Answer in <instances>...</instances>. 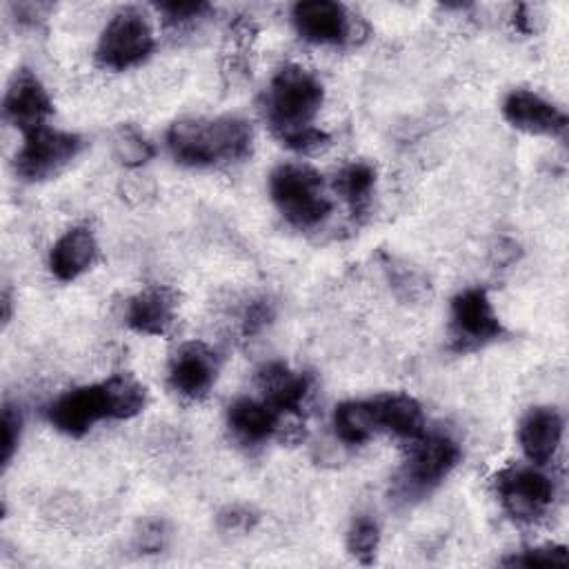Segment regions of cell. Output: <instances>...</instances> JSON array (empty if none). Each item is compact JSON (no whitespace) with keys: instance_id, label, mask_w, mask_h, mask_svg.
<instances>
[{"instance_id":"obj_20","label":"cell","mask_w":569,"mask_h":569,"mask_svg":"<svg viewBox=\"0 0 569 569\" xmlns=\"http://www.w3.org/2000/svg\"><path fill=\"white\" fill-rule=\"evenodd\" d=\"M376 187V169L365 160H351L333 178V189L349 204L353 216H360L369 202Z\"/></svg>"},{"instance_id":"obj_32","label":"cell","mask_w":569,"mask_h":569,"mask_svg":"<svg viewBox=\"0 0 569 569\" xmlns=\"http://www.w3.org/2000/svg\"><path fill=\"white\" fill-rule=\"evenodd\" d=\"M2 307H4L2 318H4V322H9V318H11V298H9V289H4V293H2Z\"/></svg>"},{"instance_id":"obj_7","label":"cell","mask_w":569,"mask_h":569,"mask_svg":"<svg viewBox=\"0 0 569 569\" xmlns=\"http://www.w3.org/2000/svg\"><path fill=\"white\" fill-rule=\"evenodd\" d=\"M496 493L502 509L518 522L540 520L553 502L556 487L536 467H507L496 476Z\"/></svg>"},{"instance_id":"obj_24","label":"cell","mask_w":569,"mask_h":569,"mask_svg":"<svg viewBox=\"0 0 569 569\" xmlns=\"http://www.w3.org/2000/svg\"><path fill=\"white\" fill-rule=\"evenodd\" d=\"M113 153L124 167H142L153 158L156 149L136 127L122 124L113 136Z\"/></svg>"},{"instance_id":"obj_14","label":"cell","mask_w":569,"mask_h":569,"mask_svg":"<svg viewBox=\"0 0 569 569\" xmlns=\"http://www.w3.org/2000/svg\"><path fill=\"white\" fill-rule=\"evenodd\" d=\"M178 293L164 284H151L129 298L124 320L142 336H167L176 325Z\"/></svg>"},{"instance_id":"obj_31","label":"cell","mask_w":569,"mask_h":569,"mask_svg":"<svg viewBox=\"0 0 569 569\" xmlns=\"http://www.w3.org/2000/svg\"><path fill=\"white\" fill-rule=\"evenodd\" d=\"M13 11H16V18L20 22H29V24H36L40 20L47 18V13L51 11V4H33V2H24V4H13Z\"/></svg>"},{"instance_id":"obj_25","label":"cell","mask_w":569,"mask_h":569,"mask_svg":"<svg viewBox=\"0 0 569 569\" xmlns=\"http://www.w3.org/2000/svg\"><path fill=\"white\" fill-rule=\"evenodd\" d=\"M507 567H565L569 562V553L565 545H542L518 551L509 558L500 560Z\"/></svg>"},{"instance_id":"obj_26","label":"cell","mask_w":569,"mask_h":569,"mask_svg":"<svg viewBox=\"0 0 569 569\" xmlns=\"http://www.w3.org/2000/svg\"><path fill=\"white\" fill-rule=\"evenodd\" d=\"M0 425H2L0 462H2V467H9V462H11V458H13L16 449H18L20 431H22V413H20V409L16 405H11V402H4Z\"/></svg>"},{"instance_id":"obj_30","label":"cell","mask_w":569,"mask_h":569,"mask_svg":"<svg viewBox=\"0 0 569 569\" xmlns=\"http://www.w3.org/2000/svg\"><path fill=\"white\" fill-rule=\"evenodd\" d=\"M164 527L162 522H147L138 533V549L142 553H158L164 547Z\"/></svg>"},{"instance_id":"obj_9","label":"cell","mask_w":569,"mask_h":569,"mask_svg":"<svg viewBox=\"0 0 569 569\" xmlns=\"http://www.w3.org/2000/svg\"><path fill=\"white\" fill-rule=\"evenodd\" d=\"M47 418L58 431L82 438L98 420L111 418L104 382L64 391L47 407Z\"/></svg>"},{"instance_id":"obj_2","label":"cell","mask_w":569,"mask_h":569,"mask_svg":"<svg viewBox=\"0 0 569 569\" xmlns=\"http://www.w3.org/2000/svg\"><path fill=\"white\" fill-rule=\"evenodd\" d=\"M253 131L236 116L180 118L167 129V147L184 167H213L240 162L251 153Z\"/></svg>"},{"instance_id":"obj_29","label":"cell","mask_w":569,"mask_h":569,"mask_svg":"<svg viewBox=\"0 0 569 569\" xmlns=\"http://www.w3.org/2000/svg\"><path fill=\"white\" fill-rule=\"evenodd\" d=\"M256 522H258V513L244 505H231L218 513V525L224 531H249L253 529Z\"/></svg>"},{"instance_id":"obj_18","label":"cell","mask_w":569,"mask_h":569,"mask_svg":"<svg viewBox=\"0 0 569 569\" xmlns=\"http://www.w3.org/2000/svg\"><path fill=\"white\" fill-rule=\"evenodd\" d=\"M378 431H389L402 440H418L425 433L422 407L407 393H382L369 398Z\"/></svg>"},{"instance_id":"obj_8","label":"cell","mask_w":569,"mask_h":569,"mask_svg":"<svg viewBox=\"0 0 569 569\" xmlns=\"http://www.w3.org/2000/svg\"><path fill=\"white\" fill-rule=\"evenodd\" d=\"M449 331L456 351H471L502 336L505 329L487 289L469 287L453 296Z\"/></svg>"},{"instance_id":"obj_15","label":"cell","mask_w":569,"mask_h":569,"mask_svg":"<svg viewBox=\"0 0 569 569\" xmlns=\"http://www.w3.org/2000/svg\"><path fill=\"white\" fill-rule=\"evenodd\" d=\"M258 387L262 400L269 402L280 416L300 413L313 391V378L307 371H291L284 362H267L260 367Z\"/></svg>"},{"instance_id":"obj_16","label":"cell","mask_w":569,"mask_h":569,"mask_svg":"<svg viewBox=\"0 0 569 569\" xmlns=\"http://www.w3.org/2000/svg\"><path fill=\"white\" fill-rule=\"evenodd\" d=\"M562 440V416L556 407H533L525 413L518 427V442L525 458L542 467L547 465Z\"/></svg>"},{"instance_id":"obj_6","label":"cell","mask_w":569,"mask_h":569,"mask_svg":"<svg viewBox=\"0 0 569 569\" xmlns=\"http://www.w3.org/2000/svg\"><path fill=\"white\" fill-rule=\"evenodd\" d=\"M80 151L82 138L78 133L44 124L24 133V142L13 158V169L27 182H42L58 176Z\"/></svg>"},{"instance_id":"obj_23","label":"cell","mask_w":569,"mask_h":569,"mask_svg":"<svg viewBox=\"0 0 569 569\" xmlns=\"http://www.w3.org/2000/svg\"><path fill=\"white\" fill-rule=\"evenodd\" d=\"M380 545V529L371 516H356L347 529V551L362 565H371L376 560Z\"/></svg>"},{"instance_id":"obj_13","label":"cell","mask_w":569,"mask_h":569,"mask_svg":"<svg viewBox=\"0 0 569 569\" xmlns=\"http://www.w3.org/2000/svg\"><path fill=\"white\" fill-rule=\"evenodd\" d=\"M502 116L513 129L533 136H562L567 131V113L529 89L509 91Z\"/></svg>"},{"instance_id":"obj_21","label":"cell","mask_w":569,"mask_h":569,"mask_svg":"<svg viewBox=\"0 0 569 569\" xmlns=\"http://www.w3.org/2000/svg\"><path fill=\"white\" fill-rule=\"evenodd\" d=\"M333 431L345 445H365L378 431L369 400H347L333 409Z\"/></svg>"},{"instance_id":"obj_22","label":"cell","mask_w":569,"mask_h":569,"mask_svg":"<svg viewBox=\"0 0 569 569\" xmlns=\"http://www.w3.org/2000/svg\"><path fill=\"white\" fill-rule=\"evenodd\" d=\"M109 409L113 420H127L138 416L147 405V389L129 373H116L104 380Z\"/></svg>"},{"instance_id":"obj_4","label":"cell","mask_w":569,"mask_h":569,"mask_svg":"<svg viewBox=\"0 0 569 569\" xmlns=\"http://www.w3.org/2000/svg\"><path fill=\"white\" fill-rule=\"evenodd\" d=\"M460 462V447L447 433H422L411 440L409 456L396 478V496L405 502L429 496Z\"/></svg>"},{"instance_id":"obj_19","label":"cell","mask_w":569,"mask_h":569,"mask_svg":"<svg viewBox=\"0 0 569 569\" xmlns=\"http://www.w3.org/2000/svg\"><path fill=\"white\" fill-rule=\"evenodd\" d=\"M280 422V413L264 400L238 398L227 409V425L242 445L267 442Z\"/></svg>"},{"instance_id":"obj_27","label":"cell","mask_w":569,"mask_h":569,"mask_svg":"<svg viewBox=\"0 0 569 569\" xmlns=\"http://www.w3.org/2000/svg\"><path fill=\"white\" fill-rule=\"evenodd\" d=\"M273 318H276V305L269 298L262 296L251 300L242 313V336L253 338L262 333V329L269 327Z\"/></svg>"},{"instance_id":"obj_3","label":"cell","mask_w":569,"mask_h":569,"mask_svg":"<svg viewBox=\"0 0 569 569\" xmlns=\"http://www.w3.org/2000/svg\"><path fill=\"white\" fill-rule=\"evenodd\" d=\"M269 196L282 218L296 229H313L331 213L325 180L309 164H278L269 176Z\"/></svg>"},{"instance_id":"obj_17","label":"cell","mask_w":569,"mask_h":569,"mask_svg":"<svg viewBox=\"0 0 569 569\" xmlns=\"http://www.w3.org/2000/svg\"><path fill=\"white\" fill-rule=\"evenodd\" d=\"M98 258V242L89 227H71L49 251V269L60 282L82 276Z\"/></svg>"},{"instance_id":"obj_11","label":"cell","mask_w":569,"mask_h":569,"mask_svg":"<svg viewBox=\"0 0 569 569\" xmlns=\"http://www.w3.org/2000/svg\"><path fill=\"white\" fill-rule=\"evenodd\" d=\"M4 118L20 129L22 133H31L44 127L47 118L53 113V102L31 69H16L7 93H4Z\"/></svg>"},{"instance_id":"obj_12","label":"cell","mask_w":569,"mask_h":569,"mask_svg":"<svg viewBox=\"0 0 569 569\" xmlns=\"http://www.w3.org/2000/svg\"><path fill=\"white\" fill-rule=\"evenodd\" d=\"M291 20L298 36L311 44H342L351 36V16L340 2H298L291 9Z\"/></svg>"},{"instance_id":"obj_28","label":"cell","mask_w":569,"mask_h":569,"mask_svg":"<svg viewBox=\"0 0 569 569\" xmlns=\"http://www.w3.org/2000/svg\"><path fill=\"white\" fill-rule=\"evenodd\" d=\"M211 7L207 2H164L158 4V11L169 24H187L202 18Z\"/></svg>"},{"instance_id":"obj_5","label":"cell","mask_w":569,"mask_h":569,"mask_svg":"<svg viewBox=\"0 0 569 569\" xmlns=\"http://www.w3.org/2000/svg\"><path fill=\"white\" fill-rule=\"evenodd\" d=\"M153 44V29L147 16L136 7H124L104 24L96 44V62L109 71H127L144 62Z\"/></svg>"},{"instance_id":"obj_1","label":"cell","mask_w":569,"mask_h":569,"mask_svg":"<svg viewBox=\"0 0 569 569\" xmlns=\"http://www.w3.org/2000/svg\"><path fill=\"white\" fill-rule=\"evenodd\" d=\"M322 100V82L305 67L284 64L273 73L264 109L273 133L284 147L311 153L329 144V133L313 127Z\"/></svg>"},{"instance_id":"obj_10","label":"cell","mask_w":569,"mask_h":569,"mask_svg":"<svg viewBox=\"0 0 569 569\" xmlns=\"http://www.w3.org/2000/svg\"><path fill=\"white\" fill-rule=\"evenodd\" d=\"M218 376V356L216 351L200 342L191 340L176 349L169 362V385L171 389L189 400H200L209 393Z\"/></svg>"}]
</instances>
